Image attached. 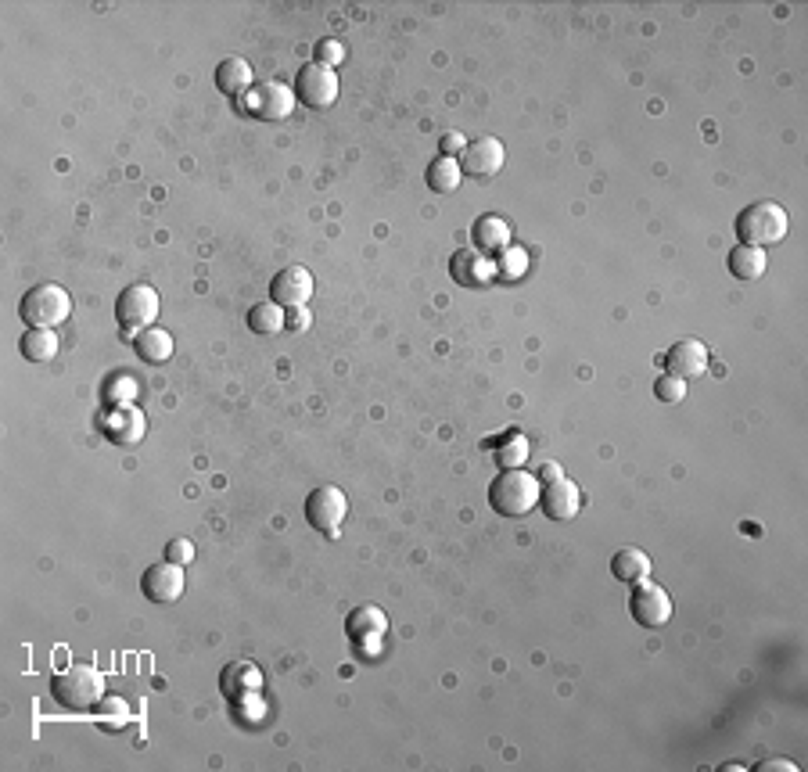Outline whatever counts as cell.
<instances>
[{
	"label": "cell",
	"instance_id": "cell-12",
	"mask_svg": "<svg viewBox=\"0 0 808 772\" xmlns=\"http://www.w3.org/2000/svg\"><path fill=\"white\" fill-rule=\"evenodd\" d=\"M184 564H173V561H162V564H151L144 571L141 589L144 597L155 600V604H173V600L184 597Z\"/></svg>",
	"mask_w": 808,
	"mask_h": 772
},
{
	"label": "cell",
	"instance_id": "cell-9",
	"mask_svg": "<svg viewBox=\"0 0 808 772\" xmlns=\"http://www.w3.org/2000/svg\"><path fill=\"white\" fill-rule=\"evenodd\" d=\"M633 597H629V611H633V618L640 625H647V629H658V625H665L668 618H672V600H668V593L658 586V582H633Z\"/></svg>",
	"mask_w": 808,
	"mask_h": 772
},
{
	"label": "cell",
	"instance_id": "cell-25",
	"mask_svg": "<svg viewBox=\"0 0 808 772\" xmlns=\"http://www.w3.org/2000/svg\"><path fill=\"white\" fill-rule=\"evenodd\" d=\"M248 327H252L255 334L273 338V334H281L284 327H288V316H284V309L277 306V302H259V306L248 309Z\"/></svg>",
	"mask_w": 808,
	"mask_h": 772
},
{
	"label": "cell",
	"instance_id": "cell-23",
	"mask_svg": "<svg viewBox=\"0 0 808 772\" xmlns=\"http://www.w3.org/2000/svg\"><path fill=\"white\" fill-rule=\"evenodd\" d=\"M58 334L54 331H44V327H29L26 334H22V356L26 360H33V363H47V360H54L58 356Z\"/></svg>",
	"mask_w": 808,
	"mask_h": 772
},
{
	"label": "cell",
	"instance_id": "cell-36",
	"mask_svg": "<svg viewBox=\"0 0 808 772\" xmlns=\"http://www.w3.org/2000/svg\"><path fill=\"white\" fill-rule=\"evenodd\" d=\"M539 474H543L546 482H557V478H564V471H561V464H550V460H546L543 467H539Z\"/></svg>",
	"mask_w": 808,
	"mask_h": 772
},
{
	"label": "cell",
	"instance_id": "cell-2",
	"mask_svg": "<svg viewBox=\"0 0 808 772\" xmlns=\"http://www.w3.org/2000/svg\"><path fill=\"white\" fill-rule=\"evenodd\" d=\"M72 313V299L62 284H36L22 295L18 302V316L26 320V327H44V331H54L62 327Z\"/></svg>",
	"mask_w": 808,
	"mask_h": 772
},
{
	"label": "cell",
	"instance_id": "cell-24",
	"mask_svg": "<svg viewBox=\"0 0 808 772\" xmlns=\"http://www.w3.org/2000/svg\"><path fill=\"white\" fill-rule=\"evenodd\" d=\"M464 180V169H460V158L453 155H439L428 166V187H435L439 194H453Z\"/></svg>",
	"mask_w": 808,
	"mask_h": 772
},
{
	"label": "cell",
	"instance_id": "cell-28",
	"mask_svg": "<svg viewBox=\"0 0 808 772\" xmlns=\"http://www.w3.org/2000/svg\"><path fill=\"white\" fill-rule=\"evenodd\" d=\"M654 395H658L661 403H683V399H686V381L672 378V374H661V378L654 381Z\"/></svg>",
	"mask_w": 808,
	"mask_h": 772
},
{
	"label": "cell",
	"instance_id": "cell-18",
	"mask_svg": "<svg viewBox=\"0 0 808 772\" xmlns=\"http://www.w3.org/2000/svg\"><path fill=\"white\" fill-rule=\"evenodd\" d=\"M471 248H478V252L492 255V252H503V248H510V227L507 220H500V216H478L475 227H471Z\"/></svg>",
	"mask_w": 808,
	"mask_h": 772
},
{
	"label": "cell",
	"instance_id": "cell-8",
	"mask_svg": "<svg viewBox=\"0 0 808 772\" xmlns=\"http://www.w3.org/2000/svg\"><path fill=\"white\" fill-rule=\"evenodd\" d=\"M295 105H299V101H295V90H291L288 83H281V79H263V83L248 94V112H252L255 119H263V123H281V119H288Z\"/></svg>",
	"mask_w": 808,
	"mask_h": 772
},
{
	"label": "cell",
	"instance_id": "cell-32",
	"mask_svg": "<svg viewBox=\"0 0 808 772\" xmlns=\"http://www.w3.org/2000/svg\"><path fill=\"white\" fill-rule=\"evenodd\" d=\"M166 561H173V564H191L194 561V543L191 539H173V543L166 546Z\"/></svg>",
	"mask_w": 808,
	"mask_h": 772
},
{
	"label": "cell",
	"instance_id": "cell-10",
	"mask_svg": "<svg viewBox=\"0 0 808 772\" xmlns=\"http://www.w3.org/2000/svg\"><path fill=\"white\" fill-rule=\"evenodd\" d=\"M313 299V273L306 266H284L270 284V302L281 309H302Z\"/></svg>",
	"mask_w": 808,
	"mask_h": 772
},
{
	"label": "cell",
	"instance_id": "cell-15",
	"mask_svg": "<svg viewBox=\"0 0 808 772\" xmlns=\"http://www.w3.org/2000/svg\"><path fill=\"white\" fill-rule=\"evenodd\" d=\"M539 507H543L546 518L554 521H571L582 507V492L575 482L568 478H557V482H546V492L539 496Z\"/></svg>",
	"mask_w": 808,
	"mask_h": 772
},
{
	"label": "cell",
	"instance_id": "cell-35",
	"mask_svg": "<svg viewBox=\"0 0 808 772\" xmlns=\"http://www.w3.org/2000/svg\"><path fill=\"white\" fill-rule=\"evenodd\" d=\"M288 324H291V331H306V327H309V309H306V306H302V309H291V320H288Z\"/></svg>",
	"mask_w": 808,
	"mask_h": 772
},
{
	"label": "cell",
	"instance_id": "cell-17",
	"mask_svg": "<svg viewBox=\"0 0 808 772\" xmlns=\"http://www.w3.org/2000/svg\"><path fill=\"white\" fill-rule=\"evenodd\" d=\"M388 629V618L381 607H356L349 618V632L363 643V654H374L381 650V636Z\"/></svg>",
	"mask_w": 808,
	"mask_h": 772
},
{
	"label": "cell",
	"instance_id": "cell-3",
	"mask_svg": "<svg viewBox=\"0 0 808 772\" xmlns=\"http://www.w3.org/2000/svg\"><path fill=\"white\" fill-rule=\"evenodd\" d=\"M737 237H740V245H755V248L780 245L783 237H787V209L776 202L747 205L737 216Z\"/></svg>",
	"mask_w": 808,
	"mask_h": 772
},
{
	"label": "cell",
	"instance_id": "cell-31",
	"mask_svg": "<svg viewBox=\"0 0 808 772\" xmlns=\"http://www.w3.org/2000/svg\"><path fill=\"white\" fill-rule=\"evenodd\" d=\"M317 62L327 65V69L342 65L345 62V47L338 44V40H331V36H327V40H320V44H317Z\"/></svg>",
	"mask_w": 808,
	"mask_h": 772
},
{
	"label": "cell",
	"instance_id": "cell-13",
	"mask_svg": "<svg viewBox=\"0 0 808 772\" xmlns=\"http://www.w3.org/2000/svg\"><path fill=\"white\" fill-rule=\"evenodd\" d=\"M449 273H453V281L464 284V288H485V284H492V277L500 273V266H496L492 255L478 252V248H460V252L453 255V263H449Z\"/></svg>",
	"mask_w": 808,
	"mask_h": 772
},
{
	"label": "cell",
	"instance_id": "cell-1",
	"mask_svg": "<svg viewBox=\"0 0 808 772\" xmlns=\"http://www.w3.org/2000/svg\"><path fill=\"white\" fill-rule=\"evenodd\" d=\"M539 478L536 474H528L525 467H514V471H503L492 478L489 485V503L496 514L503 518H525L528 510L539 507Z\"/></svg>",
	"mask_w": 808,
	"mask_h": 772
},
{
	"label": "cell",
	"instance_id": "cell-20",
	"mask_svg": "<svg viewBox=\"0 0 808 772\" xmlns=\"http://www.w3.org/2000/svg\"><path fill=\"white\" fill-rule=\"evenodd\" d=\"M133 349H137V356H141L144 363H166L173 360V334L162 331V327H148V331H141L137 338H133Z\"/></svg>",
	"mask_w": 808,
	"mask_h": 772
},
{
	"label": "cell",
	"instance_id": "cell-14",
	"mask_svg": "<svg viewBox=\"0 0 808 772\" xmlns=\"http://www.w3.org/2000/svg\"><path fill=\"white\" fill-rule=\"evenodd\" d=\"M708 360H712V356H708L704 342H697V338H683V342H676L665 352V370L672 374V378L694 381L708 370Z\"/></svg>",
	"mask_w": 808,
	"mask_h": 772
},
{
	"label": "cell",
	"instance_id": "cell-4",
	"mask_svg": "<svg viewBox=\"0 0 808 772\" xmlns=\"http://www.w3.org/2000/svg\"><path fill=\"white\" fill-rule=\"evenodd\" d=\"M51 694L62 708L87 711L94 704H101V697H105V679L87 665H69L51 679Z\"/></svg>",
	"mask_w": 808,
	"mask_h": 772
},
{
	"label": "cell",
	"instance_id": "cell-27",
	"mask_svg": "<svg viewBox=\"0 0 808 772\" xmlns=\"http://www.w3.org/2000/svg\"><path fill=\"white\" fill-rule=\"evenodd\" d=\"M259 683H263V676H259L252 665H230L227 672H223V690H227L230 697L245 694V690H255Z\"/></svg>",
	"mask_w": 808,
	"mask_h": 772
},
{
	"label": "cell",
	"instance_id": "cell-21",
	"mask_svg": "<svg viewBox=\"0 0 808 772\" xmlns=\"http://www.w3.org/2000/svg\"><path fill=\"white\" fill-rule=\"evenodd\" d=\"M765 248H755V245H737L733 252H729V273L737 277V281H758L765 273Z\"/></svg>",
	"mask_w": 808,
	"mask_h": 772
},
{
	"label": "cell",
	"instance_id": "cell-5",
	"mask_svg": "<svg viewBox=\"0 0 808 772\" xmlns=\"http://www.w3.org/2000/svg\"><path fill=\"white\" fill-rule=\"evenodd\" d=\"M115 320H119V331L126 338H137L141 331L155 327V320H159V291L151 284H130L115 302Z\"/></svg>",
	"mask_w": 808,
	"mask_h": 772
},
{
	"label": "cell",
	"instance_id": "cell-33",
	"mask_svg": "<svg viewBox=\"0 0 808 772\" xmlns=\"http://www.w3.org/2000/svg\"><path fill=\"white\" fill-rule=\"evenodd\" d=\"M464 148H467L464 133H446V137H442V155L457 158V151H464Z\"/></svg>",
	"mask_w": 808,
	"mask_h": 772
},
{
	"label": "cell",
	"instance_id": "cell-6",
	"mask_svg": "<svg viewBox=\"0 0 808 772\" xmlns=\"http://www.w3.org/2000/svg\"><path fill=\"white\" fill-rule=\"evenodd\" d=\"M295 101L306 108H331L338 101V72L320 62H309L295 76Z\"/></svg>",
	"mask_w": 808,
	"mask_h": 772
},
{
	"label": "cell",
	"instance_id": "cell-29",
	"mask_svg": "<svg viewBox=\"0 0 808 772\" xmlns=\"http://www.w3.org/2000/svg\"><path fill=\"white\" fill-rule=\"evenodd\" d=\"M496 266H500L503 277L518 281L521 273L528 270V252H525V248H503V263H496Z\"/></svg>",
	"mask_w": 808,
	"mask_h": 772
},
{
	"label": "cell",
	"instance_id": "cell-11",
	"mask_svg": "<svg viewBox=\"0 0 808 772\" xmlns=\"http://www.w3.org/2000/svg\"><path fill=\"white\" fill-rule=\"evenodd\" d=\"M503 162H507V151L496 137H478V141H471L460 151V169H464V176H475V180L496 176Z\"/></svg>",
	"mask_w": 808,
	"mask_h": 772
},
{
	"label": "cell",
	"instance_id": "cell-34",
	"mask_svg": "<svg viewBox=\"0 0 808 772\" xmlns=\"http://www.w3.org/2000/svg\"><path fill=\"white\" fill-rule=\"evenodd\" d=\"M776 769H780V772H798V765L787 762V758H769V762L758 765V772H776Z\"/></svg>",
	"mask_w": 808,
	"mask_h": 772
},
{
	"label": "cell",
	"instance_id": "cell-19",
	"mask_svg": "<svg viewBox=\"0 0 808 772\" xmlns=\"http://www.w3.org/2000/svg\"><path fill=\"white\" fill-rule=\"evenodd\" d=\"M216 87L227 97H245L248 87H252V65L245 58H223L216 65Z\"/></svg>",
	"mask_w": 808,
	"mask_h": 772
},
{
	"label": "cell",
	"instance_id": "cell-26",
	"mask_svg": "<svg viewBox=\"0 0 808 772\" xmlns=\"http://www.w3.org/2000/svg\"><path fill=\"white\" fill-rule=\"evenodd\" d=\"M528 453H532V446H528V439L521 435V431H510L507 439L496 446V460L503 464V471H514V467H525Z\"/></svg>",
	"mask_w": 808,
	"mask_h": 772
},
{
	"label": "cell",
	"instance_id": "cell-30",
	"mask_svg": "<svg viewBox=\"0 0 808 772\" xmlns=\"http://www.w3.org/2000/svg\"><path fill=\"white\" fill-rule=\"evenodd\" d=\"M137 392H141V388H137V381L133 378H115L112 385H108V403L112 406H123V403H133V399H137Z\"/></svg>",
	"mask_w": 808,
	"mask_h": 772
},
{
	"label": "cell",
	"instance_id": "cell-22",
	"mask_svg": "<svg viewBox=\"0 0 808 772\" xmlns=\"http://www.w3.org/2000/svg\"><path fill=\"white\" fill-rule=\"evenodd\" d=\"M611 575H615L618 582H640L650 575V557L643 550H636V546H625V550H618L615 557H611Z\"/></svg>",
	"mask_w": 808,
	"mask_h": 772
},
{
	"label": "cell",
	"instance_id": "cell-7",
	"mask_svg": "<svg viewBox=\"0 0 808 772\" xmlns=\"http://www.w3.org/2000/svg\"><path fill=\"white\" fill-rule=\"evenodd\" d=\"M345 514H349V500H345V492L338 485H320V489L309 492L306 500V521L327 536H334L338 528H342Z\"/></svg>",
	"mask_w": 808,
	"mask_h": 772
},
{
	"label": "cell",
	"instance_id": "cell-16",
	"mask_svg": "<svg viewBox=\"0 0 808 772\" xmlns=\"http://www.w3.org/2000/svg\"><path fill=\"white\" fill-rule=\"evenodd\" d=\"M105 435L119 446H137L148 435V417L133 406H119L105 417Z\"/></svg>",
	"mask_w": 808,
	"mask_h": 772
}]
</instances>
